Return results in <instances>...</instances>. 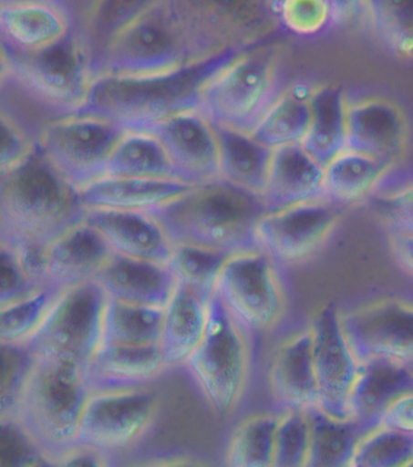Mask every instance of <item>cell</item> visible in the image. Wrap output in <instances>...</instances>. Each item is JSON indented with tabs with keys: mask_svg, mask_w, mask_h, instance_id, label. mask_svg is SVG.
<instances>
[{
	"mask_svg": "<svg viewBox=\"0 0 413 467\" xmlns=\"http://www.w3.org/2000/svg\"><path fill=\"white\" fill-rule=\"evenodd\" d=\"M87 212L78 187L40 146L0 175V241L46 248Z\"/></svg>",
	"mask_w": 413,
	"mask_h": 467,
	"instance_id": "cell-1",
	"label": "cell"
},
{
	"mask_svg": "<svg viewBox=\"0 0 413 467\" xmlns=\"http://www.w3.org/2000/svg\"><path fill=\"white\" fill-rule=\"evenodd\" d=\"M242 51H226L157 75L96 77L78 113L108 118L128 130H143L198 109L205 84Z\"/></svg>",
	"mask_w": 413,
	"mask_h": 467,
	"instance_id": "cell-2",
	"label": "cell"
},
{
	"mask_svg": "<svg viewBox=\"0 0 413 467\" xmlns=\"http://www.w3.org/2000/svg\"><path fill=\"white\" fill-rule=\"evenodd\" d=\"M269 212L263 196L226 180L201 183L150 213L176 243L235 253L257 246L258 222Z\"/></svg>",
	"mask_w": 413,
	"mask_h": 467,
	"instance_id": "cell-3",
	"label": "cell"
},
{
	"mask_svg": "<svg viewBox=\"0 0 413 467\" xmlns=\"http://www.w3.org/2000/svg\"><path fill=\"white\" fill-rule=\"evenodd\" d=\"M87 366L67 357L36 355L15 408L14 419L36 441L50 465L75 446L85 406L91 396Z\"/></svg>",
	"mask_w": 413,
	"mask_h": 467,
	"instance_id": "cell-4",
	"label": "cell"
},
{
	"mask_svg": "<svg viewBox=\"0 0 413 467\" xmlns=\"http://www.w3.org/2000/svg\"><path fill=\"white\" fill-rule=\"evenodd\" d=\"M256 344L248 329L213 294L204 337L180 369L220 421L231 420L248 395Z\"/></svg>",
	"mask_w": 413,
	"mask_h": 467,
	"instance_id": "cell-5",
	"label": "cell"
},
{
	"mask_svg": "<svg viewBox=\"0 0 413 467\" xmlns=\"http://www.w3.org/2000/svg\"><path fill=\"white\" fill-rule=\"evenodd\" d=\"M95 78L91 55L76 31L33 53L2 51V84L21 91L57 118L83 109Z\"/></svg>",
	"mask_w": 413,
	"mask_h": 467,
	"instance_id": "cell-6",
	"label": "cell"
},
{
	"mask_svg": "<svg viewBox=\"0 0 413 467\" xmlns=\"http://www.w3.org/2000/svg\"><path fill=\"white\" fill-rule=\"evenodd\" d=\"M265 42L243 50L205 84L198 109L213 124L253 132L285 89L282 49Z\"/></svg>",
	"mask_w": 413,
	"mask_h": 467,
	"instance_id": "cell-7",
	"label": "cell"
},
{
	"mask_svg": "<svg viewBox=\"0 0 413 467\" xmlns=\"http://www.w3.org/2000/svg\"><path fill=\"white\" fill-rule=\"evenodd\" d=\"M286 272L264 250L253 246L231 254L213 294L254 340L267 339L293 321Z\"/></svg>",
	"mask_w": 413,
	"mask_h": 467,
	"instance_id": "cell-8",
	"label": "cell"
},
{
	"mask_svg": "<svg viewBox=\"0 0 413 467\" xmlns=\"http://www.w3.org/2000/svg\"><path fill=\"white\" fill-rule=\"evenodd\" d=\"M206 58L161 0L121 32L94 66L98 76H150Z\"/></svg>",
	"mask_w": 413,
	"mask_h": 467,
	"instance_id": "cell-9",
	"label": "cell"
},
{
	"mask_svg": "<svg viewBox=\"0 0 413 467\" xmlns=\"http://www.w3.org/2000/svg\"><path fill=\"white\" fill-rule=\"evenodd\" d=\"M338 312L360 362L383 358L413 368V286L360 294Z\"/></svg>",
	"mask_w": 413,
	"mask_h": 467,
	"instance_id": "cell-10",
	"label": "cell"
},
{
	"mask_svg": "<svg viewBox=\"0 0 413 467\" xmlns=\"http://www.w3.org/2000/svg\"><path fill=\"white\" fill-rule=\"evenodd\" d=\"M164 406L158 384L92 392L80 419L77 446L113 457L131 450L156 429Z\"/></svg>",
	"mask_w": 413,
	"mask_h": 467,
	"instance_id": "cell-11",
	"label": "cell"
},
{
	"mask_svg": "<svg viewBox=\"0 0 413 467\" xmlns=\"http://www.w3.org/2000/svg\"><path fill=\"white\" fill-rule=\"evenodd\" d=\"M206 57L245 50L279 28L271 0H166Z\"/></svg>",
	"mask_w": 413,
	"mask_h": 467,
	"instance_id": "cell-12",
	"label": "cell"
},
{
	"mask_svg": "<svg viewBox=\"0 0 413 467\" xmlns=\"http://www.w3.org/2000/svg\"><path fill=\"white\" fill-rule=\"evenodd\" d=\"M346 207L325 196L265 213L254 242L287 271L318 256L341 226Z\"/></svg>",
	"mask_w": 413,
	"mask_h": 467,
	"instance_id": "cell-13",
	"label": "cell"
},
{
	"mask_svg": "<svg viewBox=\"0 0 413 467\" xmlns=\"http://www.w3.org/2000/svg\"><path fill=\"white\" fill-rule=\"evenodd\" d=\"M107 299L95 279L66 286L46 322L25 345L36 355L67 357L87 366L101 344Z\"/></svg>",
	"mask_w": 413,
	"mask_h": 467,
	"instance_id": "cell-14",
	"label": "cell"
},
{
	"mask_svg": "<svg viewBox=\"0 0 413 467\" xmlns=\"http://www.w3.org/2000/svg\"><path fill=\"white\" fill-rule=\"evenodd\" d=\"M128 131L108 118L76 113L47 125L39 146L80 190L107 175L113 150Z\"/></svg>",
	"mask_w": 413,
	"mask_h": 467,
	"instance_id": "cell-15",
	"label": "cell"
},
{
	"mask_svg": "<svg viewBox=\"0 0 413 467\" xmlns=\"http://www.w3.org/2000/svg\"><path fill=\"white\" fill-rule=\"evenodd\" d=\"M274 337L265 384L275 410L309 411L319 407L311 321H291Z\"/></svg>",
	"mask_w": 413,
	"mask_h": 467,
	"instance_id": "cell-16",
	"label": "cell"
},
{
	"mask_svg": "<svg viewBox=\"0 0 413 467\" xmlns=\"http://www.w3.org/2000/svg\"><path fill=\"white\" fill-rule=\"evenodd\" d=\"M319 408L336 418L349 417V402L361 362L339 317L338 305H326L311 319Z\"/></svg>",
	"mask_w": 413,
	"mask_h": 467,
	"instance_id": "cell-17",
	"label": "cell"
},
{
	"mask_svg": "<svg viewBox=\"0 0 413 467\" xmlns=\"http://www.w3.org/2000/svg\"><path fill=\"white\" fill-rule=\"evenodd\" d=\"M410 139V119L394 99L379 94L346 97V149L392 169L407 154Z\"/></svg>",
	"mask_w": 413,
	"mask_h": 467,
	"instance_id": "cell-18",
	"label": "cell"
},
{
	"mask_svg": "<svg viewBox=\"0 0 413 467\" xmlns=\"http://www.w3.org/2000/svg\"><path fill=\"white\" fill-rule=\"evenodd\" d=\"M143 130L160 138L177 179L191 185L221 179L215 125L201 109L181 112Z\"/></svg>",
	"mask_w": 413,
	"mask_h": 467,
	"instance_id": "cell-19",
	"label": "cell"
},
{
	"mask_svg": "<svg viewBox=\"0 0 413 467\" xmlns=\"http://www.w3.org/2000/svg\"><path fill=\"white\" fill-rule=\"evenodd\" d=\"M169 371L160 344L103 345L87 364L92 392L160 384Z\"/></svg>",
	"mask_w": 413,
	"mask_h": 467,
	"instance_id": "cell-20",
	"label": "cell"
},
{
	"mask_svg": "<svg viewBox=\"0 0 413 467\" xmlns=\"http://www.w3.org/2000/svg\"><path fill=\"white\" fill-rule=\"evenodd\" d=\"M114 255L105 235L84 219L44 248L46 279L61 286L92 281Z\"/></svg>",
	"mask_w": 413,
	"mask_h": 467,
	"instance_id": "cell-21",
	"label": "cell"
},
{
	"mask_svg": "<svg viewBox=\"0 0 413 467\" xmlns=\"http://www.w3.org/2000/svg\"><path fill=\"white\" fill-rule=\"evenodd\" d=\"M76 31L71 18L54 0H11L0 4L2 49L33 53Z\"/></svg>",
	"mask_w": 413,
	"mask_h": 467,
	"instance_id": "cell-22",
	"label": "cell"
},
{
	"mask_svg": "<svg viewBox=\"0 0 413 467\" xmlns=\"http://www.w3.org/2000/svg\"><path fill=\"white\" fill-rule=\"evenodd\" d=\"M194 186L197 185L173 178L106 175L80 189V197L87 211L152 212Z\"/></svg>",
	"mask_w": 413,
	"mask_h": 467,
	"instance_id": "cell-23",
	"label": "cell"
},
{
	"mask_svg": "<svg viewBox=\"0 0 413 467\" xmlns=\"http://www.w3.org/2000/svg\"><path fill=\"white\" fill-rule=\"evenodd\" d=\"M85 219L99 231L119 255L168 264L173 243L149 212L88 211Z\"/></svg>",
	"mask_w": 413,
	"mask_h": 467,
	"instance_id": "cell-24",
	"label": "cell"
},
{
	"mask_svg": "<svg viewBox=\"0 0 413 467\" xmlns=\"http://www.w3.org/2000/svg\"><path fill=\"white\" fill-rule=\"evenodd\" d=\"M107 296L128 303L165 307L179 282L168 264L116 254L96 275Z\"/></svg>",
	"mask_w": 413,
	"mask_h": 467,
	"instance_id": "cell-25",
	"label": "cell"
},
{
	"mask_svg": "<svg viewBox=\"0 0 413 467\" xmlns=\"http://www.w3.org/2000/svg\"><path fill=\"white\" fill-rule=\"evenodd\" d=\"M325 167L302 143L273 150L267 183L262 196L269 211L324 196Z\"/></svg>",
	"mask_w": 413,
	"mask_h": 467,
	"instance_id": "cell-26",
	"label": "cell"
},
{
	"mask_svg": "<svg viewBox=\"0 0 413 467\" xmlns=\"http://www.w3.org/2000/svg\"><path fill=\"white\" fill-rule=\"evenodd\" d=\"M413 389V368L396 360L374 358L361 362L349 402V417L367 428L379 424L387 407Z\"/></svg>",
	"mask_w": 413,
	"mask_h": 467,
	"instance_id": "cell-27",
	"label": "cell"
},
{
	"mask_svg": "<svg viewBox=\"0 0 413 467\" xmlns=\"http://www.w3.org/2000/svg\"><path fill=\"white\" fill-rule=\"evenodd\" d=\"M209 300L179 285L166 305L160 345L170 369H180L201 344L208 323Z\"/></svg>",
	"mask_w": 413,
	"mask_h": 467,
	"instance_id": "cell-28",
	"label": "cell"
},
{
	"mask_svg": "<svg viewBox=\"0 0 413 467\" xmlns=\"http://www.w3.org/2000/svg\"><path fill=\"white\" fill-rule=\"evenodd\" d=\"M215 125L220 149L221 179L254 193H263L273 156L253 132Z\"/></svg>",
	"mask_w": 413,
	"mask_h": 467,
	"instance_id": "cell-29",
	"label": "cell"
},
{
	"mask_svg": "<svg viewBox=\"0 0 413 467\" xmlns=\"http://www.w3.org/2000/svg\"><path fill=\"white\" fill-rule=\"evenodd\" d=\"M311 109L302 145L325 167L346 150V95L337 86L313 88Z\"/></svg>",
	"mask_w": 413,
	"mask_h": 467,
	"instance_id": "cell-30",
	"label": "cell"
},
{
	"mask_svg": "<svg viewBox=\"0 0 413 467\" xmlns=\"http://www.w3.org/2000/svg\"><path fill=\"white\" fill-rule=\"evenodd\" d=\"M389 171L382 161L346 149L325 165L324 196L346 208L360 203L378 192Z\"/></svg>",
	"mask_w": 413,
	"mask_h": 467,
	"instance_id": "cell-31",
	"label": "cell"
},
{
	"mask_svg": "<svg viewBox=\"0 0 413 467\" xmlns=\"http://www.w3.org/2000/svg\"><path fill=\"white\" fill-rule=\"evenodd\" d=\"M312 93L313 88L305 83L285 87L254 129V138L272 149L302 143L311 123Z\"/></svg>",
	"mask_w": 413,
	"mask_h": 467,
	"instance_id": "cell-32",
	"label": "cell"
},
{
	"mask_svg": "<svg viewBox=\"0 0 413 467\" xmlns=\"http://www.w3.org/2000/svg\"><path fill=\"white\" fill-rule=\"evenodd\" d=\"M311 451L307 466H352L357 443L367 426L354 418H336L320 410L308 411Z\"/></svg>",
	"mask_w": 413,
	"mask_h": 467,
	"instance_id": "cell-33",
	"label": "cell"
},
{
	"mask_svg": "<svg viewBox=\"0 0 413 467\" xmlns=\"http://www.w3.org/2000/svg\"><path fill=\"white\" fill-rule=\"evenodd\" d=\"M164 308L128 303L108 296L103 311L99 347L160 344Z\"/></svg>",
	"mask_w": 413,
	"mask_h": 467,
	"instance_id": "cell-34",
	"label": "cell"
},
{
	"mask_svg": "<svg viewBox=\"0 0 413 467\" xmlns=\"http://www.w3.org/2000/svg\"><path fill=\"white\" fill-rule=\"evenodd\" d=\"M280 417L282 411L273 408L243 419L228 439L224 464L234 467L273 466Z\"/></svg>",
	"mask_w": 413,
	"mask_h": 467,
	"instance_id": "cell-35",
	"label": "cell"
},
{
	"mask_svg": "<svg viewBox=\"0 0 413 467\" xmlns=\"http://www.w3.org/2000/svg\"><path fill=\"white\" fill-rule=\"evenodd\" d=\"M107 175L177 179L163 143L153 132L129 130L110 157Z\"/></svg>",
	"mask_w": 413,
	"mask_h": 467,
	"instance_id": "cell-36",
	"label": "cell"
},
{
	"mask_svg": "<svg viewBox=\"0 0 413 467\" xmlns=\"http://www.w3.org/2000/svg\"><path fill=\"white\" fill-rule=\"evenodd\" d=\"M65 288L50 283L24 299L0 306V344H27Z\"/></svg>",
	"mask_w": 413,
	"mask_h": 467,
	"instance_id": "cell-37",
	"label": "cell"
},
{
	"mask_svg": "<svg viewBox=\"0 0 413 467\" xmlns=\"http://www.w3.org/2000/svg\"><path fill=\"white\" fill-rule=\"evenodd\" d=\"M160 2L161 0H99L83 36L92 64L95 66L96 61L121 32Z\"/></svg>",
	"mask_w": 413,
	"mask_h": 467,
	"instance_id": "cell-38",
	"label": "cell"
},
{
	"mask_svg": "<svg viewBox=\"0 0 413 467\" xmlns=\"http://www.w3.org/2000/svg\"><path fill=\"white\" fill-rule=\"evenodd\" d=\"M231 254L233 253L190 243H176L168 266L179 285L210 299L215 292L220 272Z\"/></svg>",
	"mask_w": 413,
	"mask_h": 467,
	"instance_id": "cell-39",
	"label": "cell"
},
{
	"mask_svg": "<svg viewBox=\"0 0 413 467\" xmlns=\"http://www.w3.org/2000/svg\"><path fill=\"white\" fill-rule=\"evenodd\" d=\"M352 466H413V437L382 424L376 425L361 437Z\"/></svg>",
	"mask_w": 413,
	"mask_h": 467,
	"instance_id": "cell-40",
	"label": "cell"
},
{
	"mask_svg": "<svg viewBox=\"0 0 413 467\" xmlns=\"http://www.w3.org/2000/svg\"><path fill=\"white\" fill-rule=\"evenodd\" d=\"M367 14L393 54L413 57V0H367Z\"/></svg>",
	"mask_w": 413,
	"mask_h": 467,
	"instance_id": "cell-41",
	"label": "cell"
},
{
	"mask_svg": "<svg viewBox=\"0 0 413 467\" xmlns=\"http://www.w3.org/2000/svg\"><path fill=\"white\" fill-rule=\"evenodd\" d=\"M279 27L297 36H316L334 27L327 0H271Z\"/></svg>",
	"mask_w": 413,
	"mask_h": 467,
	"instance_id": "cell-42",
	"label": "cell"
},
{
	"mask_svg": "<svg viewBox=\"0 0 413 467\" xmlns=\"http://www.w3.org/2000/svg\"><path fill=\"white\" fill-rule=\"evenodd\" d=\"M311 451V422L308 411H282L276 429L273 466H307Z\"/></svg>",
	"mask_w": 413,
	"mask_h": 467,
	"instance_id": "cell-43",
	"label": "cell"
},
{
	"mask_svg": "<svg viewBox=\"0 0 413 467\" xmlns=\"http://www.w3.org/2000/svg\"><path fill=\"white\" fill-rule=\"evenodd\" d=\"M2 345V392H0V419L13 415L36 355L27 345Z\"/></svg>",
	"mask_w": 413,
	"mask_h": 467,
	"instance_id": "cell-44",
	"label": "cell"
},
{
	"mask_svg": "<svg viewBox=\"0 0 413 467\" xmlns=\"http://www.w3.org/2000/svg\"><path fill=\"white\" fill-rule=\"evenodd\" d=\"M0 306L24 299L46 285L29 274L20 250L4 241H0Z\"/></svg>",
	"mask_w": 413,
	"mask_h": 467,
	"instance_id": "cell-45",
	"label": "cell"
},
{
	"mask_svg": "<svg viewBox=\"0 0 413 467\" xmlns=\"http://www.w3.org/2000/svg\"><path fill=\"white\" fill-rule=\"evenodd\" d=\"M2 425V464L38 465L49 464L42 448L14 419H0Z\"/></svg>",
	"mask_w": 413,
	"mask_h": 467,
	"instance_id": "cell-46",
	"label": "cell"
},
{
	"mask_svg": "<svg viewBox=\"0 0 413 467\" xmlns=\"http://www.w3.org/2000/svg\"><path fill=\"white\" fill-rule=\"evenodd\" d=\"M2 156L0 171L20 163L35 152L39 141L22 125L2 113Z\"/></svg>",
	"mask_w": 413,
	"mask_h": 467,
	"instance_id": "cell-47",
	"label": "cell"
},
{
	"mask_svg": "<svg viewBox=\"0 0 413 467\" xmlns=\"http://www.w3.org/2000/svg\"><path fill=\"white\" fill-rule=\"evenodd\" d=\"M390 233L413 234V182L379 193Z\"/></svg>",
	"mask_w": 413,
	"mask_h": 467,
	"instance_id": "cell-48",
	"label": "cell"
},
{
	"mask_svg": "<svg viewBox=\"0 0 413 467\" xmlns=\"http://www.w3.org/2000/svg\"><path fill=\"white\" fill-rule=\"evenodd\" d=\"M379 424L413 437V389L397 397L387 407Z\"/></svg>",
	"mask_w": 413,
	"mask_h": 467,
	"instance_id": "cell-49",
	"label": "cell"
},
{
	"mask_svg": "<svg viewBox=\"0 0 413 467\" xmlns=\"http://www.w3.org/2000/svg\"><path fill=\"white\" fill-rule=\"evenodd\" d=\"M389 245L398 268L413 282V234L390 233Z\"/></svg>",
	"mask_w": 413,
	"mask_h": 467,
	"instance_id": "cell-50",
	"label": "cell"
},
{
	"mask_svg": "<svg viewBox=\"0 0 413 467\" xmlns=\"http://www.w3.org/2000/svg\"><path fill=\"white\" fill-rule=\"evenodd\" d=\"M71 18L73 27L79 36H84L88 21L94 15L99 0H54Z\"/></svg>",
	"mask_w": 413,
	"mask_h": 467,
	"instance_id": "cell-51",
	"label": "cell"
},
{
	"mask_svg": "<svg viewBox=\"0 0 413 467\" xmlns=\"http://www.w3.org/2000/svg\"><path fill=\"white\" fill-rule=\"evenodd\" d=\"M334 18V26L356 24L364 13H367V0H327Z\"/></svg>",
	"mask_w": 413,
	"mask_h": 467,
	"instance_id": "cell-52",
	"label": "cell"
},
{
	"mask_svg": "<svg viewBox=\"0 0 413 467\" xmlns=\"http://www.w3.org/2000/svg\"><path fill=\"white\" fill-rule=\"evenodd\" d=\"M0 2H11V0H0Z\"/></svg>",
	"mask_w": 413,
	"mask_h": 467,
	"instance_id": "cell-53",
	"label": "cell"
}]
</instances>
